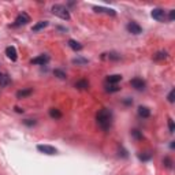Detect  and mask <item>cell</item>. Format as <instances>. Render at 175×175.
I'll list each match as a JSON object with an SVG mask.
<instances>
[{
  "instance_id": "30",
  "label": "cell",
  "mask_w": 175,
  "mask_h": 175,
  "mask_svg": "<svg viewBox=\"0 0 175 175\" xmlns=\"http://www.w3.org/2000/svg\"><path fill=\"white\" fill-rule=\"evenodd\" d=\"M25 123H26V125L27 126H32V125H34V123H36V122H34V120H30V119H26V120H25Z\"/></svg>"
},
{
  "instance_id": "3",
  "label": "cell",
  "mask_w": 175,
  "mask_h": 175,
  "mask_svg": "<svg viewBox=\"0 0 175 175\" xmlns=\"http://www.w3.org/2000/svg\"><path fill=\"white\" fill-rule=\"evenodd\" d=\"M151 15H152V18L159 21V22H163L164 19H166V12L161 8H153L151 12Z\"/></svg>"
},
{
  "instance_id": "24",
  "label": "cell",
  "mask_w": 175,
  "mask_h": 175,
  "mask_svg": "<svg viewBox=\"0 0 175 175\" xmlns=\"http://www.w3.org/2000/svg\"><path fill=\"white\" fill-rule=\"evenodd\" d=\"M108 58H110V59H112V60H119V59H120V55L115 54V52H111V54L108 55Z\"/></svg>"
},
{
  "instance_id": "29",
  "label": "cell",
  "mask_w": 175,
  "mask_h": 175,
  "mask_svg": "<svg viewBox=\"0 0 175 175\" xmlns=\"http://www.w3.org/2000/svg\"><path fill=\"white\" fill-rule=\"evenodd\" d=\"M174 18H175V10H171V11H170V15H168V19L170 21H174Z\"/></svg>"
},
{
  "instance_id": "4",
  "label": "cell",
  "mask_w": 175,
  "mask_h": 175,
  "mask_svg": "<svg viewBox=\"0 0 175 175\" xmlns=\"http://www.w3.org/2000/svg\"><path fill=\"white\" fill-rule=\"evenodd\" d=\"M27 22H30V17L26 14V12H22V14H19L18 17H17L14 26H21V25H26Z\"/></svg>"
},
{
  "instance_id": "25",
  "label": "cell",
  "mask_w": 175,
  "mask_h": 175,
  "mask_svg": "<svg viewBox=\"0 0 175 175\" xmlns=\"http://www.w3.org/2000/svg\"><path fill=\"white\" fill-rule=\"evenodd\" d=\"M168 127H170V133H174L175 127H174V120H172L171 118L168 119Z\"/></svg>"
},
{
  "instance_id": "10",
  "label": "cell",
  "mask_w": 175,
  "mask_h": 175,
  "mask_svg": "<svg viewBox=\"0 0 175 175\" xmlns=\"http://www.w3.org/2000/svg\"><path fill=\"white\" fill-rule=\"evenodd\" d=\"M138 115L141 116V118H149L151 116V110H149L148 107H138Z\"/></svg>"
},
{
  "instance_id": "14",
  "label": "cell",
  "mask_w": 175,
  "mask_h": 175,
  "mask_svg": "<svg viewBox=\"0 0 175 175\" xmlns=\"http://www.w3.org/2000/svg\"><path fill=\"white\" fill-rule=\"evenodd\" d=\"M32 92H33L32 89H23V90H19V92H17V98L27 97V96L32 95Z\"/></svg>"
},
{
  "instance_id": "6",
  "label": "cell",
  "mask_w": 175,
  "mask_h": 175,
  "mask_svg": "<svg viewBox=\"0 0 175 175\" xmlns=\"http://www.w3.org/2000/svg\"><path fill=\"white\" fill-rule=\"evenodd\" d=\"M37 149L45 155H56L58 153L56 148H54V146H51V145H37Z\"/></svg>"
},
{
  "instance_id": "17",
  "label": "cell",
  "mask_w": 175,
  "mask_h": 175,
  "mask_svg": "<svg viewBox=\"0 0 175 175\" xmlns=\"http://www.w3.org/2000/svg\"><path fill=\"white\" fill-rule=\"evenodd\" d=\"M93 10H95L96 12H107V14L110 15H115V11L111 8H105V7H93Z\"/></svg>"
},
{
  "instance_id": "32",
  "label": "cell",
  "mask_w": 175,
  "mask_h": 175,
  "mask_svg": "<svg viewBox=\"0 0 175 175\" xmlns=\"http://www.w3.org/2000/svg\"><path fill=\"white\" fill-rule=\"evenodd\" d=\"M15 111H17V112H19V114H21V112H23V110H21V108H19V107H15Z\"/></svg>"
},
{
  "instance_id": "28",
  "label": "cell",
  "mask_w": 175,
  "mask_h": 175,
  "mask_svg": "<svg viewBox=\"0 0 175 175\" xmlns=\"http://www.w3.org/2000/svg\"><path fill=\"white\" fill-rule=\"evenodd\" d=\"M73 63H77V64H85L86 60L85 59H74V60H73Z\"/></svg>"
},
{
  "instance_id": "13",
  "label": "cell",
  "mask_w": 175,
  "mask_h": 175,
  "mask_svg": "<svg viewBox=\"0 0 175 175\" xmlns=\"http://www.w3.org/2000/svg\"><path fill=\"white\" fill-rule=\"evenodd\" d=\"M68 47L71 48V49H74V51H81V49H82V45H81L80 42H77L75 40H68Z\"/></svg>"
},
{
  "instance_id": "18",
  "label": "cell",
  "mask_w": 175,
  "mask_h": 175,
  "mask_svg": "<svg viewBox=\"0 0 175 175\" xmlns=\"http://www.w3.org/2000/svg\"><path fill=\"white\" fill-rule=\"evenodd\" d=\"M49 116L54 119H60L62 118V112H60L59 110H56V108H51L49 110Z\"/></svg>"
},
{
  "instance_id": "31",
  "label": "cell",
  "mask_w": 175,
  "mask_h": 175,
  "mask_svg": "<svg viewBox=\"0 0 175 175\" xmlns=\"http://www.w3.org/2000/svg\"><path fill=\"white\" fill-rule=\"evenodd\" d=\"M125 104H126V105H130V104H133V100H130V98H126Z\"/></svg>"
},
{
  "instance_id": "21",
  "label": "cell",
  "mask_w": 175,
  "mask_h": 175,
  "mask_svg": "<svg viewBox=\"0 0 175 175\" xmlns=\"http://www.w3.org/2000/svg\"><path fill=\"white\" fill-rule=\"evenodd\" d=\"M120 89V88H119V86H116V85H111V86H107V88H105V90H107V92H118V90Z\"/></svg>"
},
{
  "instance_id": "11",
  "label": "cell",
  "mask_w": 175,
  "mask_h": 175,
  "mask_svg": "<svg viewBox=\"0 0 175 175\" xmlns=\"http://www.w3.org/2000/svg\"><path fill=\"white\" fill-rule=\"evenodd\" d=\"M119 81H122V75H119V74L110 75V77L107 78V82L110 83V85H116V83H118Z\"/></svg>"
},
{
  "instance_id": "26",
  "label": "cell",
  "mask_w": 175,
  "mask_h": 175,
  "mask_svg": "<svg viewBox=\"0 0 175 175\" xmlns=\"http://www.w3.org/2000/svg\"><path fill=\"white\" fill-rule=\"evenodd\" d=\"M174 97H175V90L172 89L171 92H170V95H168V101H170V103H174V100H175Z\"/></svg>"
},
{
  "instance_id": "7",
  "label": "cell",
  "mask_w": 175,
  "mask_h": 175,
  "mask_svg": "<svg viewBox=\"0 0 175 175\" xmlns=\"http://www.w3.org/2000/svg\"><path fill=\"white\" fill-rule=\"evenodd\" d=\"M127 30L131 33V34H139V33H142V27L139 26L138 23H136V22H129Z\"/></svg>"
},
{
  "instance_id": "5",
  "label": "cell",
  "mask_w": 175,
  "mask_h": 175,
  "mask_svg": "<svg viewBox=\"0 0 175 175\" xmlns=\"http://www.w3.org/2000/svg\"><path fill=\"white\" fill-rule=\"evenodd\" d=\"M130 85L133 86L136 90H144L145 89V81H142L141 78H134V80H131Z\"/></svg>"
},
{
  "instance_id": "1",
  "label": "cell",
  "mask_w": 175,
  "mask_h": 175,
  "mask_svg": "<svg viewBox=\"0 0 175 175\" xmlns=\"http://www.w3.org/2000/svg\"><path fill=\"white\" fill-rule=\"evenodd\" d=\"M97 123L100 129H103L104 131H108L112 126V112L107 108H103L97 114Z\"/></svg>"
},
{
  "instance_id": "23",
  "label": "cell",
  "mask_w": 175,
  "mask_h": 175,
  "mask_svg": "<svg viewBox=\"0 0 175 175\" xmlns=\"http://www.w3.org/2000/svg\"><path fill=\"white\" fill-rule=\"evenodd\" d=\"M131 136H133L134 138H137V139H142V134L139 133V130H133V131H131Z\"/></svg>"
},
{
  "instance_id": "12",
  "label": "cell",
  "mask_w": 175,
  "mask_h": 175,
  "mask_svg": "<svg viewBox=\"0 0 175 175\" xmlns=\"http://www.w3.org/2000/svg\"><path fill=\"white\" fill-rule=\"evenodd\" d=\"M75 88H77V89H81V90L88 89V88H89V82H88L86 80H81L75 83Z\"/></svg>"
},
{
  "instance_id": "16",
  "label": "cell",
  "mask_w": 175,
  "mask_h": 175,
  "mask_svg": "<svg viewBox=\"0 0 175 175\" xmlns=\"http://www.w3.org/2000/svg\"><path fill=\"white\" fill-rule=\"evenodd\" d=\"M48 26V22L47 21H40L39 23H36L34 26H33V32H39V30H41V29H44V27H47Z\"/></svg>"
},
{
  "instance_id": "22",
  "label": "cell",
  "mask_w": 175,
  "mask_h": 175,
  "mask_svg": "<svg viewBox=\"0 0 175 175\" xmlns=\"http://www.w3.org/2000/svg\"><path fill=\"white\" fill-rule=\"evenodd\" d=\"M163 164L167 167V168H171V167H172V160H171V159H170V157H164Z\"/></svg>"
},
{
  "instance_id": "15",
  "label": "cell",
  "mask_w": 175,
  "mask_h": 175,
  "mask_svg": "<svg viewBox=\"0 0 175 175\" xmlns=\"http://www.w3.org/2000/svg\"><path fill=\"white\" fill-rule=\"evenodd\" d=\"M11 83V80L7 74H0V85L2 86H7Z\"/></svg>"
},
{
  "instance_id": "20",
  "label": "cell",
  "mask_w": 175,
  "mask_h": 175,
  "mask_svg": "<svg viewBox=\"0 0 175 175\" xmlns=\"http://www.w3.org/2000/svg\"><path fill=\"white\" fill-rule=\"evenodd\" d=\"M54 74L60 80H66V73H63L62 70H54Z\"/></svg>"
},
{
  "instance_id": "8",
  "label": "cell",
  "mask_w": 175,
  "mask_h": 175,
  "mask_svg": "<svg viewBox=\"0 0 175 175\" xmlns=\"http://www.w3.org/2000/svg\"><path fill=\"white\" fill-rule=\"evenodd\" d=\"M48 62H49V56H47V55H40V56L34 58V59L32 60L33 64H41V66L47 64Z\"/></svg>"
},
{
  "instance_id": "19",
  "label": "cell",
  "mask_w": 175,
  "mask_h": 175,
  "mask_svg": "<svg viewBox=\"0 0 175 175\" xmlns=\"http://www.w3.org/2000/svg\"><path fill=\"white\" fill-rule=\"evenodd\" d=\"M167 58V52H163V51H161V52H157L156 55H155V59L156 60H164Z\"/></svg>"
},
{
  "instance_id": "2",
  "label": "cell",
  "mask_w": 175,
  "mask_h": 175,
  "mask_svg": "<svg viewBox=\"0 0 175 175\" xmlns=\"http://www.w3.org/2000/svg\"><path fill=\"white\" fill-rule=\"evenodd\" d=\"M52 14L59 17L63 21H68V19H70V12H68V10L64 6H62V4H55V6H52Z\"/></svg>"
},
{
  "instance_id": "27",
  "label": "cell",
  "mask_w": 175,
  "mask_h": 175,
  "mask_svg": "<svg viewBox=\"0 0 175 175\" xmlns=\"http://www.w3.org/2000/svg\"><path fill=\"white\" fill-rule=\"evenodd\" d=\"M138 157H139V160H148L149 157H151V155H141L139 153Z\"/></svg>"
},
{
  "instance_id": "9",
  "label": "cell",
  "mask_w": 175,
  "mask_h": 175,
  "mask_svg": "<svg viewBox=\"0 0 175 175\" xmlns=\"http://www.w3.org/2000/svg\"><path fill=\"white\" fill-rule=\"evenodd\" d=\"M6 55L8 59H11L12 62H15V60L18 59V55H17V49H15V47H7L6 48Z\"/></svg>"
}]
</instances>
